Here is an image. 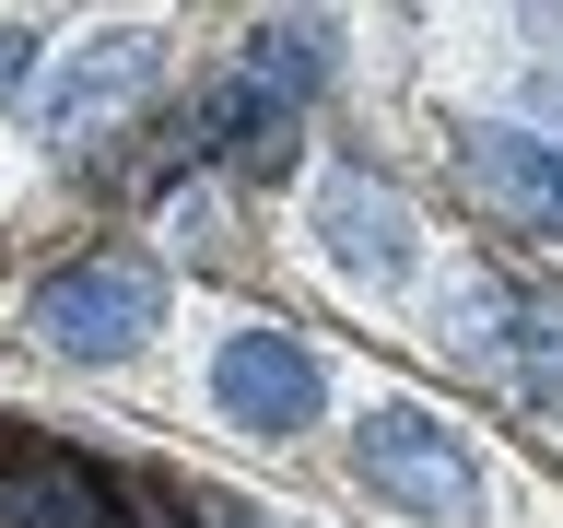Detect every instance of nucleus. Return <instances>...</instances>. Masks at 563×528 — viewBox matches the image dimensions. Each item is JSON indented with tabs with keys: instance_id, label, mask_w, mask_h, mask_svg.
Masks as SVG:
<instances>
[{
	"instance_id": "obj_1",
	"label": "nucleus",
	"mask_w": 563,
	"mask_h": 528,
	"mask_svg": "<svg viewBox=\"0 0 563 528\" xmlns=\"http://www.w3.org/2000/svg\"><path fill=\"white\" fill-rule=\"evenodd\" d=\"M153 317H165V282H153V258H130V246H95V258H70V271L35 282L24 329L59 364H130L141 341H153Z\"/></svg>"
},
{
	"instance_id": "obj_2",
	"label": "nucleus",
	"mask_w": 563,
	"mask_h": 528,
	"mask_svg": "<svg viewBox=\"0 0 563 528\" xmlns=\"http://www.w3.org/2000/svg\"><path fill=\"white\" fill-rule=\"evenodd\" d=\"M352 458H364V482H376L387 505H411V517H470V505H482V458H470V435L434 422V411H411V399L364 411Z\"/></svg>"
},
{
	"instance_id": "obj_3",
	"label": "nucleus",
	"mask_w": 563,
	"mask_h": 528,
	"mask_svg": "<svg viewBox=\"0 0 563 528\" xmlns=\"http://www.w3.org/2000/svg\"><path fill=\"white\" fill-rule=\"evenodd\" d=\"M211 399H223V422H246V435H306L329 376H317V352L294 341V329H235V341L211 352Z\"/></svg>"
},
{
	"instance_id": "obj_4",
	"label": "nucleus",
	"mask_w": 563,
	"mask_h": 528,
	"mask_svg": "<svg viewBox=\"0 0 563 528\" xmlns=\"http://www.w3.org/2000/svg\"><path fill=\"white\" fill-rule=\"evenodd\" d=\"M457 176H470V200L493 211V223H517V235H563V141L540 130H470L457 141Z\"/></svg>"
},
{
	"instance_id": "obj_5",
	"label": "nucleus",
	"mask_w": 563,
	"mask_h": 528,
	"mask_svg": "<svg viewBox=\"0 0 563 528\" xmlns=\"http://www.w3.org/2000/svg\"><path fill=\"white\" fill-rule=\"evenodd\" d=\"M317 246H329V271H352V282H399L422 258L411 246V200L376 188L364 165H341L329 188H317Z\"/></svg>"
},
{
	"instance_id": "obj_6",
	"label": "nucleus",
	"mask_w": 563,
	"mask_h": 528,
	"mask_svg": "<svg viewBox=\"0 0 563 528\" xmlns=\"http://www.w3.org/2000/svg\"><path fill=\"white\" fill-rule=\"evenodd\" d=\"M153 59H165L153 35H95V47H82V59L59 70V95L35 106V130H47V141H95L106 118H118V106H130L141 82H153Z\"/></svg>"
},
{
	"instance_id": "obj_7",
	"label": "nucleus",
	"mask_w": 563,
	"mask_h": 528,
	"mask_svg": "<svg viewBox=\"0 0 563 528\" xmlns=\"http://www.w3.org/2000/svg\"><path fill=\"white\" fill-rule=\"evenodd\" d=\"M457 329H482V364L517 387V399H563V317L505 306V294H470V306H457Z\"/></svg>"
},
{
	"instance_id": "obj_8",
	"label": "nucleus",
	"mask_w": 563,
	"mask_h": 528,
	"mask_svg": "<svg viewBox=\"0 0 563 528\" xmlns=\"http://www.w3.org/2000/svg\"><path fill=\"white\" fill-rule=\"evenodd\" d=\"M0 528H118V505H106V482L82 470V458H12L0 470Z\"/></svg>"
},
{
	"instance_id": "obj_9",
	"label": "nucleus",
	"mask_w": 563,
	"mask_h": 528,
	"mask_svg": "<svg viewBox=\"0 0 563 528\" xmlns=\"http://www.w3.org/2000/svg\"><path fill=\"white\" fill-rule=\"evenodd\" d=\"M317 70H329V24H258L246 35V82H258L271 106H306Z\"/></svg>"
},
{
	"instance_id": "obj_10",
	"label": "nucleus",
	"mask_w": 563,
	"mask_h": 528,
	"mask_svg": "<svg viewBox=\"0 0 563 528\" xmlns=\"http://www.w3.org/2000/svg\"><path fill=\"white\" fill-rule=\"evenodd\" d=\"M35 82V24H0V95H24Z\"/></svg>"
},
{
	"instance_id": "obj_11",
	"label": "nucleus",
	"mask_w": 563,
	"mask_h": 528,
	"mask_svg": "<svg viewBox=\"0 0 563 528\" xmlns=\"http://www.w3.org/2000/svg\"><path fill=\"white\" fill-rule=\"evenodd\" d=\"M188 505H200V528H271L258 505H246V493H188Z\"/></svg>"
},
{
	"instance_id": "obj_12",
	"label": "nucleus",
	"mask_w": 563,
	"mask_h": 528,
	"mask_svg": "<svg viewBox=\"0 0 563 528\" xmlns=\"http://www.w3.org/2000/svg\"><path fill=\"white\" fill-rule=\"evenodd\" d=\"M141 528H200V517H141Z\"/></svg>"
}]
</instances>
